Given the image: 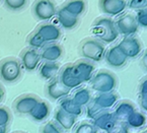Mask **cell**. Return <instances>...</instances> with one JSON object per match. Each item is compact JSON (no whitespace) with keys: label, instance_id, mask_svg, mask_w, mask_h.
Returning <instances> with one entry per match:
<instances>
[{"label":"cell","instance_id":"cell-1","mask_svg":"<svg viewBox=\"0 0 147 133\" xmlns=\"http://www.w3.org/2000/svg\"><path fill=\"white\" fill-rule=\"evenodd\" d=\"M92 34L102 44L114 43L119 37L115 22L111 18H96L92 24Z\"/></svg>","mask_w":147,"mask_h":133},{"label":"cell","instance_id":"cell-2","mask_svg":"<svg viewBox=\"0 0 147 133\" xmlns=\"http://www.w3.org/2000/svg\"><path fill=\"white\" fill-rule=\"evenodd\" d=\"M89 82L91 88L94 92L98 94H106V92H112L116 90L118 79L117 76L110 70L102 69L93 74Z\"/></svg>","mask_w":147,"mask_h":133},{"label":"cell","instance_id":"cell-3","mask_svg":"<svg viewBox=\"0 0 147 133\" xmlns=\"http://www.w3.org/2000/svg\"><path fill=\"white\" fill-rule=\"evenodd\" d=\"M79 53L83 57L91 62H100L105 58L106 47L95 38H88L80 43Z\"/></svg>","mask_w":147,"mask_h":133},{"label":"cell","instance_id":"cell-4","mask_svg":"<svg viewBox=\"0 0 147 133\" xmlns=\"http://www.w3.org/2000/svg\"><path fill=\"white\" fill-rule=\"evenodd\" d=\"M22 63L14 57H8L0 62V77L7 83H13L20 78Z\"/></svg>","mask_w":147,"mask_h":133},{"label":"cell","instance_id":"cell-5","mask_svg":"<svg viewBox=\"0 0 147 133\" xmlns=\"http://www.w3.org/2000/svg\"><path fill=\"white\" fill-rule=\"evenodd\" d=\"M115 26L119 35H122L124 37L134 36L139 30V26L136 22L135 16L132 13H125L119 16L116 20Z\"/></svg>","mask_w":147,"mask_h":133},{"label":"cell","instance_id":"cell-6","mask_svg":"<svg viewBox=\"0 0 147 133\" xmlns=\"http://www.w3.org/2000/svg\"><path fill=\"white\" fill-rule=\"evenodd\" d=\"M117 46L128 59H133L138 57L143 49L142 43L140 42V40L134 36L124 37V39L118 44Z\"/></svg>","mask_w":147,"mask_h":133},{"label":"cell","instance_id":"cell-7","mask_svg":"<svg viewBox=\"0 0 147 133\" xmlns=\"http://www.w3.org/2000/svg\"><path fill=\"white\" fill-rule=\"evenodd\" d=\"M32 12L40 20H50L56 16L57 8L52 0H36Z\"/></svg>","mask_w":147,"mask_h":133},{"label":"cell","instance_id":"cell-8","mask_svg":"<svg viewBox=\"0 0 147 133\" xmlns=\"http://www.w3.org/2000/svg\"><path fill=\"white\" fill-rule=\"evenodd\" d=\"M74 73L81 83L89 82L95 71V66L91 61L86 59H80L73 64Z\"/></svg>","mask_w":147,"mask_h":133},{"label":"cell","instance_id":"cell-9","mask_svg":"<svg viewBox=\"0 0 147 133\" xmlns=\"http://www.w3.org/2000/svg\"><path fill=\"white\" fill-rule=\"evenodd\" d=\"M40 101H41L40 98L36 96V95H32V94L24 95V96L18 97L15 100L14 104H13V107H14V110L18 114H22V115L28 114L30 115V112L34 110V108L36 107V105H37Z\"/></svg>","mask_w":147,"mask_h":133},{"label":"cell","instance_id":"cell-10","mask_svg":"<svg viewBox=\"0 0 147 133\" xmlns=\"http://www.w3.org/2000/svg\"><path fill=\"white\" fill-rule=\"evenodd\" d=\"M58 79L65 87L69 88L70 90H75L82 84L81 81L77 78V76L74 73L73 64H67L63 68H61L60 71H59Z\"/></svg>","mask_w":147,"mask_h":133},{"label":"cell","instance_id":"cell-11","mask_svg":"<svg viewBox=\"0 0 147 133\" xmlns=\"http://www.w3.org/2000/svg\"><path fill=\"white\" fill-rule=\"evenodd\" d=\"M41 55L37 49L28 48L24 50L20 54V61L22 66L28 71H34L39 67L41 63Z\"/></svg>","mask_w":147,"mask_h":133},{"label":"cell","instance_id":"cell-12","mask_svg":"<svg viewBox=\"0 0 147 133\" xmlns=\"http://www.w3.org/2000/svg\"><path fill=\"white\" fill-rule=\"evenodd\" d=\"M71 90L67 87H65L62 83L60 82V80L58 79V77L52 79L51 81H49L47 87H46V94L51 100L53 101H59L61 99L68 97V95L70 94Z\"/></svg>","mask_w":147,"mask_h":133},{"label":"cell","instance_id":"cell-13","mask_svg":"<svg viewBox=\"0 0 147 133\" xmlns=\"http://www.w3.org/2000/svg\"><path fill=\"white\" fill-rule=\"evenodd\" d=\"M127 7L126 0H100V8L105 14L116 16L122 13Z\"/></svg>","mask_w":147,"mask_h":133},{"label":"cell","instance_id":"cell-14","mask_svg":"<svg viewBox=\"0 0 147 133\" xmlns=\"http://www.w3.org/2000/svg\"><path fill=\"white\" fill-rule=\"evenodd\" d=\"M38 34L43 38L45 43H57L61 38V30L57 26L52 24H44L38 28L37 31Z\"/></svg>","mask_w":147,"mask_h":133},{"label":"cell","instance_id":"cell-15","mask_svg":"<svg viewBox=\"0 0 147 133\" xmlns=\"http://www.w3.org/2000/svg\"><path fill=\"white\" fill-rule=\"evenodd\" d=\"M117 121L118 119L116 118L113 112H111L110 110H105L93 120L92 124L96 127L97 130L100 129V130L108 132L115 126Z\"/></svg>","mask_w":147,"mask_h":133},{"label":"cell","instance_id":"cell-16","mask_svg":"<svg viewBox=\"0 0 147 133\" xmlns=\"http://www.w3.org/2000/svg\"><path fill=\"white\" fill-rule=\"evenodd\" d=\"M106 61L111 67L114 68H122L127 62L128 58L121 52L118 46H113L106 51L105 54Z\"/></svg>","mask_w":147,"mask_h":133},{"label":"cell","instance_id":"cell-17","mask_svg":"<svg viewBox=\"0 0 147 133\" xmlns=\"http://www.w3.org/2000/svg\"><path fill=\"white\" fill-rule=\"evenodd\" d=\"M63 48L61 45L57 43H50L49 45H46L43 47L40 52L41 59L47 62H57V60L62 57Z\"/></svg>","mask_w":147,"mask_h":133},{"label":"cell","instance_id":"cell-18","mask_svg":"<svg viewBox=\"0 0 147 133\" xmlns=\"http://www.w3.org/2000/svg\"><path fill=\"white\" fill-rule=\"evenodd\" d=\"M119 96L116 92H106V94H98L91 100L96 106L102 110H110L118 104Z\"/></svg>","mask_w":147,"mask_h":133},{"label":"cell","instance_id":"cell-19","mask_svg":"<svg viewBox=\"0 0 147 133\" xmlns=\"http://www.w3.org/2000/svg\"><path fill=\"white\" fill-rule=\"evenodd\" d=\"M54 119L56 121V124L59 127L68 131V130H71L74 127L76 120H77V117L70 115V114H67L66 112L61 110L60 108H58L54 113Z\"/></svg>","mask_w":147,"mask_h":133},{"label":"cell","instance_id":"cell-20","mask_svg":"<svg viewBox=\"0 0 147 133\" xmlns=\"http://www.w3.org/2000/svg\"><path fill=\"white\" fill-rule=\"evenodd\" d=\"M136 111V107L134 106L133 103H131L130 101L124 100L122 102L118 103L115 106V110H114V115L116 116L118 120L124 121L125 122L127 120V118L129 117L132 113Z\"/></svg>","mask_w":147,"mask_h":133},{"label":"cell","instance_id":"cell-21","mask_svg":"<svg viewBox=\"0 0 147 133\" xmlns=\"http://www.w3.org/2000/svg\"><path fill=\"white\" fill-rule=\"evenodd\" d=\"M60 71V64L58 62H47L45 61L40 66V75L45 80L51 81L56 78Z\"/></svg>","mask_w":147,"mask_h":133},{"label":"cell","instance_id":"cell-22","mask_svg":"<svg viewBox=\"0 0 147 133\" xmlns=\"http://www.w3.org/2000/svg\"><path fill=\"white\" fill-rule=\"evenodd\" d=\"M58 22H60L61 26L65 30H72L78 24V18L70 14L68 11L65 10L63 7L59 8L56 12Z\"/></svg>","mask_w":147,"mask_h":133},{"label":"cell","instance_id":"cell-23","mask_svg":"<svg viewBox=\"0 0 147 133\" xmlns=\"http://www.w3.org/2000/svg\"><path fill=\"white\" fill-rule=\"evenodd\" d=\"M59 108L66 112L67 114H70L75 117H79L82 115V107H80L78 104H76L71 97H65L59 101Z\"/></svg>","mask_w":147,"mask_h":133},{"label":"cell","instance_id":"cell-24","mask_svg":"<svg viewBox=\"0 0 147 133\" xmlns=\"http://www.w3.org/2000/svg\"><path fill=\"white\" fill-rule=\"evenodd\" d=\"M50 112H51L50 105L46 101L41 100L36 105L34 110L30 112V116L32 117V119H34L37 122H43V121H45L49 117Z\"/></svg>","mask_w":147,"mask_h":133},{"label":"cell","instance_id":"cell-25","mask_svg":"<svg viewBox=\"0 0 147 133\" xmlns=\"http://www.w3.org/2000/svg\"><path fill=\"white\" fill-rule=\"evenodd\" d=\"M63 8L66 11L72 14V16L79 18L81 14H83L86 9V3L84 0H69L63 5Z\"/></svg>","mask_w":147,"mask_h":133},{"label":"cell","instance_id":"cell-26","mask_svg":"<svg viewBox=\"0 0 147 133\" xmlns=\"http://www.w3.org/2000/svg\"><path fill=\"white\" fill-rule=\"evenodd\" d=\"M72 100L80 107H86L91 102V92L86 87H77L73 92Z\"/></svg>","mask_w":147,"mask_h":133},{"label":"cell","instance_id":"cell-27","mask_svg":"<svg viewBox=\"0 0 147 133\" xmlns=\"http://www.w3.org/2000/svg\"><path fill=\"white\" fill-rule=\"evenodd\" d=\"M11 112L8 108L0 106V133H7L11 122Z\"/></svg>","mask_w":147,"mask_h":133},{"label":"cell","instance_id":"cell-28","mask_svg":"<svg viewBox=\"0 0 147 133\" xmlns=\"http://www.w3.org/2000/svg\"><path fill=\"white\" fill-rule=\"evenodd\" d=\"M125 122L131 128H141L146 123V117L141 112L135 111L134 113H132L127 118V120Z\"/></svg>","mask_w":147,"mask_h":133},{"label":"cell","instance_id":"cell-29","mask_svg":"<svg viewBox=\"0 0 147 133\" xmlns=\"http://www.w3.org/2000/svg\"><path fill=\"white\" fill-rule=\"evenodd\" d=\"M28 0H3L5 7L11 11H20L28 4Z\"/></svg>","mask_w":147,"mask_h":133},{"label":"cell","instance_id":"cell-30","mask_svg":"<svg viewBox=\"0 0 147 133\" xmlns=\"http://www.w3.org/2000/svg\"><path fill=\"white\" fill-rule=\"evenodd\" d=\"M28 45H30V48H34V49H42L43 47L46 46L45 41L43 40V38L37 33H32V35L28 37Z\"/></svg>","mask_w":147,"mask_h":133},{"label":"cell","instance_id":"cell-31","mask_svg":"<svg viewBox=\"0 0 147 133\" xmlns=\"http://www.w3.org/2000/svg\"><path fill=\"white\" fill-rule=\"evenodd\" d=\"M74 133H97V128L92 123L83 121L75 127Z\"/></svg>","mask_w":147,"mask_h":133},{"label":"cell","instance_id":"cell-32","mask_svg":"<svg viewBox=\"0 0 147 133\" xmlns=\"http://www.w3.org/2000/svg\"><path fill=\"white\" fill-rule=\"evenodd\" d=\"M104 111L105 110L100 109V108L95 105L93 102H90L88 105L86 106V116L88 119H91V120H94L95 118Z\"/></svg>","mask_w":147,"mask_h":133},{"label":"cell","instance_id":"cell-33","mask_svg":"<svg viewBox=\"0 0 147 133\" xmlns=\"http://www.w3.org/2000/svg\"><path fill=\"white\" fill-rule=\"evenodd\" d=\"M41 133H62L60 127L56 124V123L52 122V121H49V122L45 123V124L42 126Z\"/></svg>","mask_w":147,"mask_h":133},{"label":"cell","instance_id":"cell-34","mask_svg":"<svg viewBox=\"0 0 147 133\" xmlns=\"http://www.w3.org/2000/svg\"><path fill=\"white\" fill-rule=\"evenodd\" d=\"M107 133H130V127L124 121L118 120L115 126Z\"/></svg>","mask_w":147,"mask_h":133},{"label":"cell","instance_id":"cell-35","mask_svg":"<svg viewBox=\"0 0 147 133\" xmlns=\"http://www.w3.org/2000/svg\"><path fill=\"white\" fill-rule=\"evenodd\" d=\"M135 18L139 26L147 28V8H143L137 11Z\"/></svg>","mask_w":147,"mask_h":133},{"label":"cell","instance_id":"cell-36","mask_svg":"<svg viewBox=\"0 0 147 133\" xmlns=\"http://www.w3.org/2000/svg\"><path fill=\"white\" fill-rule=\"evenodd\" d=\"M127 6L131 9H137V10L147 8V0H128Z\"/></svg>","mask_w":147,"mask_h":133},{"label":"cell","instance_id":"cell-37","mask_svg":"<svg viewBox=\"0 0 147 133\" xmlns=\"http://www.w3.org/2000/svg\"><path fill=\"white\" fill-rule=\"evenodd\" d=\"M147 95V76L141 80L139 84V96H144Z\"/></svg>","mask_w":147,"mask_h":133},{"label":"cell","instance_id":"cell-38","mask_svg":"<svg viewBox=\"0 0 147 133\" xmlns=\"http://www.w3.org/2000/svg\"><path fill=\"white\" fill-rule=\"evenodd\" d=\"M140 107L143 111L147 112V95H144V96H141L140 97Z\"/></svg>","mask_w":147,"mask_h":133},{"label":"cell","instance_id":"cell-39","mask_svg":"<svg viewBox=\"0 0 147 133\" xmlns=\"http://www.w3.org/2000/svg\"><path fill=\"white\" fill-rule=\"evenodd\" d=\"M141 65L144 68L145 71H147V49L144 51L142 57H141Z\"/></svg>","mask_w":147,"mask_h":133},{"label":"cell","instance_id":"cell-40","mask_svg":"<svg viewBox=\"0 0 147 133\" xmlns=\"http://www.w3.org/2000/svg\"><path fill=\"white\" fill-rule=\"evenodd\" d=\"M4 97H5V90L4 87L2 86V84H0V104L2 103Z\"/></svg>","mask_w":147,"mask_h":133},{"label":"cell","instance_id":"cell-41","mask_svg":"<svg viewBox=\"0 0 147 133\" xmlns=\"http://www.w3.org/2000/svg\"><path fill=\"white\" fill-rule=\"evenodd\" d=\"M139 133H147V128H145V129H143V130H141Z\"/></svg>","mask_w":147,"mask_h":133},{"label":"cell","instance_id":"cell-42","mask_svg":"<svg viewBox=\"0 0 147 133\" xmlns=\"http://www.w3.org/2000/svg\"><path fill=\"white\" fill-rule=\"evenodd\" d=\"M12 133H26L24 131H15V132H12Z\"/></svg>","mask_w":147,"mask_h":133},{"label":"cell","instance_id":"cell-43","mask_svg":"<svg viewBox=\"0 0 147 133\" xmlns=\"http://www.w3.org/2000/svg\"><path fill=\"white\" fill-rule=\"evenodd\" d=\"M0 1H1V0H0Z\"/></svg>","mask_w":147,"mask_h":133}]
</instances>
